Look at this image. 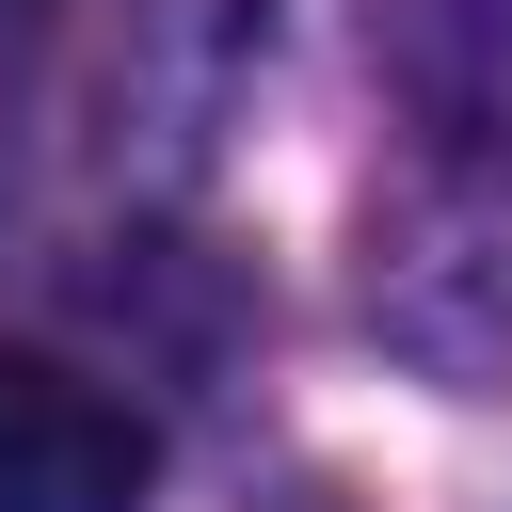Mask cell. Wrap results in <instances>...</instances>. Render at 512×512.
Masks as SVG:
<instances>
[{
	"instance_id": "obj_1",
	"label": "cell",
	"mask_w": 512,
	"mask_h": 512,
	"mask_svg": "<svg viewBox=\"0 0 512 512\" xmlns=\"http://www.w3.org/2000/svg\"><path fill=\"white\" fill-rule=\"evenodd\" d=\"M144 480H160V432L112 384L0 352V512H144Z\"/></svg>"
}]
</instances>
